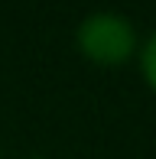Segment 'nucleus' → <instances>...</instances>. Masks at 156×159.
Listing matches in <instances>:
<instances>
[{"mask_svg":"<svg viewBox=\"0 0 156 159\" xmlns=\"http://www.w3.org/2000/svg\"><path fill=\"white\" fill-rule=\"evenodd\" d=\"M0 159H3V149H0Z\"/></svg>","mask_w":156,"mask_h":159,"instance_id":"20e7f679","label":"nucleus"},{"mask_svg":"<svg viewBox=\"0 0 156 159\" xmlns=\"http://www.w3.org/2000/svg\"><path fill=\"white\" fill-rule=\"evenodd\" d=\"M137 68H140V78L143 84L156 94V30H150L140 39V49H137Z\"/></svg>","mask_w":156,"mask_h":159,"instance_id":"f03ea898","label":"nucleus"},{"mask_svg":"<svg viewBox=\"0 0 156 159\" xmlns=\"http://www.w3.org/2000/svg\"><path fill=\"white\" fill-rule=\"evenodd\" d=\"M26 159H46V156H26Z\"/></svg>","mask_w":156,"mask_h":159,"instance_id":"7ed1b4c3","label":"nucleus"},{"mask_svg":"<svg viewBox=\"0 0 156 159\" xmlns=\"http://www.w3.org/2000/svg\"><path fill=\"white\" fill-rule=\"evenodd\" d=\"M140 30L120 10H91L75 26V49L85 62L101 68H120L137 59Z\"/></svg>","mask_w":156,"mask_h":159,"instance_id":"f257e3e1","label":"nucleus"}]
</instances>
